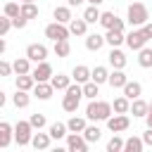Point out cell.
<instances>
[{
    "instance_id": "6da1fadb",
    "label": "cell",
    "mask_w": 152,
    "mask_h": 152,
    "mask_svg": "<svg viewBox=\"0 0 152 152\" xmlns=\"http://www.w3.org/2000/svg\"><path fill=\"white\" fill-rule=\"evenodd\" d=\"M112 112H114V107L109 102H104V100H90V104L86 107V119H90V121H107L112 116Z\"/></svg>"
},
{
    "instance_id": "7a4b0ae2",
    "label": "cell",
    "mask_w": 152,
    "mask_h": 152,
    "mask_svg": "<svg viewBox=\"0 0 152 152\" xmlns=\"http://www.w3.org/2000/svg\"><path fill=\"white\" fill-rule=\"evenodd\" d=\"M64 100H62V107L64 112H76L78 104H81V97H83V86L81 83H71L66 90H64Z\"/></svg>"
},
{
    "instance_id": "3957f363",
    "label": "cell",
    "mask_w": 152,
    "mask_h": 152,
    "mask_svg": "<svg viewBox=\"0 0 152 152\" xmlns=\"http://www.w3.org/2000/svg\"><path fill=\"white\" fill-rule=\"evenodd\" d=\"M126 17H128V24L131 26H142V24L150 21V12H147V7L142 2H131Z\"/></svg>"
},
{
    "instance_id": "277c9868",
    "label": "cell",
    "mask_w": 152,
    "mask_h": 152,
    "mask_svg": "<svg viewBox=\"0 0 152 152\" xmlns=\"http://www.w3.org/2000/svg\"><path fill=\"white\" fill-rule=\"evenodd\" d=\"M14 140H17L19 147L31 145V140H33V126H31V121H17V126H14Z\"/></svg>"
},
{
    "instance_id": "5b68a950",
    "label": "cell",
    "mask_w": 152,
    "mask_h": 152,
    "mask_svg": "<svg viewBox=\"0 0 152 152\" xmlns=\"http://www.w3.org/2000/svg\"><path fill=\"white\" fill-rule=\"evenodd\" d=\"M45 36H48L52 43H57V40H66V38L71 36V31L66 28V24H62V21H52V24L45 26Z\"/></svg>"
},
{
    "instance_id": "8992f818",
    "label": "cell",
    "mask_w": 152,
    "mask_h": 152,
    "mask_svg": "<svg viewBox=\"0 0 152 152\" xmlns=\"http://www.w3.org/2000/svg\"><path fill=\"white\" fill-rule=\"evenodd\" d=\"M147 40H150V38L145 36V31H142V28H133V31L126 36V45H128L131 50H135V52H138V50H142V48L147 45Z\"/></svg>"
},
{
    "instance_id": "52a82bcc",
    "label": "cell",
    "mask_w": 152,
    "mask_h": 152,
    "mask_svg": "<svg viewBox=\"0 0 152 152\" xmlns=\"http://www.w3.org/2000/svg\"><path fill=\"white\" fill-rule=\"evenodd\" d=\"M66 147L71 150V152H88V140H86V135L83 133H69L66 135Z\"/></svg>"
},
{
    "instance_id": "ba28073f",
    "label": "cell",
    "mask_w": 152,
    "mask_h": 152,
    "mask_svg": "<svg viewBox=\"0 0 152 152\" xmlns=\"http://www.w3.org/2000/svg\"><path fill=\"white\" fill-rule=\"evenodd\" d=\"M128 126H131L128 114H114V116L107 119V128H109L112 133H121V131H126Z\"/></svg>"
},
{
    "instance_id": "9c48e42d",
    "label": "cell",
    "mask_w": 152,
    "mask_h": 152,
    "mask_svg": "<svg viewBox=\"0 0 152 152\" xmlns=\"http://www.w3.org/2000/svg\"><path fill=\"white\" fill-rule=\"evenodd\" d=\"M26 57L31 59V62H45V57H48V48L43 45V43H31L28 48H26Z\"/></svg>"
},
{
    "instance_id": "30bf717a",
    "label": "cell",
    "mask_w": 152,
    "mask_h": 152,
    "mask_svg": "<svg viewBox=\"0 0 152 152\" xmlns=\"http://www.w3.org/2000/svg\"><path fill=\"white\" fill-rule=\"evenodd\" d=\"M33 74V78H36V83H40V81H50L55 74H52V64L50 62H38L36 64V69L31 71Z\"/></svg>"
},
{
    "instance_id": "8fae6325",
    "label": "cell",
    "mask_w": 152,
    "mask_h": 152,
    "mask_svg": "<svg viewBox=\"0 0 152 152\" xmlns=\"http://www.w3.org/2000/svg\"><path fill=\"white\" fill-rule=\"evenodd\" d=\"M100 24L104 28H114V31H124V19H119L114 12H102L100 17Z\"/></svg>"
},
{
    "instance_id": "7c38bea8",
    "label": "cell",
    "mask_w": 152,
    "mask_h": 152,
    "mask_svg": "<svg viewBox=\"0 0 152 152\" xmlns=\"http://www.w3.org/2000/svg\"><path fill=\"white\" fill-rule=\"evenodd\" d=\"M52 93H55V86H52L50 81H40V83H36V88H33V95H36L38 100H50Z\"/></svg>"
},
{
    "instance_id": "4fadbf2b",
    "label": "cell",
    "mask_w": 152,
    "mask_h": 152,
    "mask_svg": "<svg viewBox=\"0 0 152 152\" xmlns=\"http://www.w3.org/2000/svg\"><path fill=\"white\" fill-rule=\"evenodd\" d=\"M71 78L76 81V83H88L90 78H93V71L88 69V66H83V64H78V66H74V71H71Z\"/></svg>"
},
{
    "instance_id": "5bb4252c",
    "label": "cell",
    "mask_w": 152,
    "mask_h": 152,
    "mask_svg": "<svg viewBox=\"0 0 152 152\" xmlns=\"http://www.w3.org/2000/svg\"><path fill=\"white\" fill-rule=\"evenodd\" d=\"M107 59H109V64H112L114 69H124V66H126V55H124L119 48H112L109 55H107Z\"/></svg>"
},
{
    "instance_id": "9a60e30c",
    "label": "cell",
    "mask_w": 152,
    "mask_h": 152,
    "mask_svg": "<svg viewBox=\"0 0 152 152\" xmlns=\"http://www.w3.org/2000/svg\"><path fill=\"white\" fill-rule=\"evenodd\" d=\"M112 88H124L126 83H128V76L124 74V69H114V71H109V81H107Z\"/></svg>"
},
{
    "instance_id": "2e32d148",
    "label": "cell",
    "mask_w": 152,
    "mask_h": 152,
    "mask_svg": "<svg viewBox=\"0 0 152 152\" xmlns=\"http://www.w3.org/2000/svg\"><path fill=\"white\" fill-rule=\"evenodd\" d=\"M14 86H17L19 90H33V88H36V78H33V74H17Z\"/></svg>"
},
{
    "instance_id": "e0dca14e",
    "label": "cell",
    "mask_w": 152,
    "mask_h": 152,
    "mask_svg": "<svg viewBox=\"0 0 152 152\" xmlns=\"http://www.w3.org/2000/svg\"><path fill=\"white\" fill-rule=\"evenodd\" d=\"M104 43H107V40H104V36H100V33H88V36H86V48H88L90 52H97Z\"/></svg>"
},
{
    "instance_id": "ac0fdd59",
    "label": "cell",
    "mask_w": 152,
    "mask_h": 152,
    "mask_svg": "<svg viewBox=\"0 0 152 152\" xmlns=\"http://www.w3.org/2000/svg\"><path fill=\"white\" fill-rule=\"evenodd\" d=\"M52 17H55V21H62V24H69L74 17H71V7L69 5H62V7H55L52 10Z\"/></svg>"
},
{
    "instance_id": "d6986e66",
    "label": "cell",
    "mask_w": 152,
    "mask_h": 152,
    "mask_svg": "<svg viewBox=\"0 0 152 152\" xmlns=\"http://www.w3.org/2000/svg\"><path fill=\"white\" fill-rule=\"evenodd\" d=\"M104 40H107L112 48H119L121 43H126V36H124V31H114V28H107V33H104Z\"/></svg>"
},
{
    "instance_id": "ffe728a7",
    "label": "cell",
    "mask_w": 152,
    "mask_h": 152,
    "mask_svg": "<svg viewBox=\"0 0 152 152\" xmlns=\"http://www.w3.org/2000/svg\"><path fill=\"white\" fill-rule=\"evenodd\" d=\"M121 90H124V95H126L128 100H135V97H140V95H142V86H140L138 81H128Z\"/></svg>"
},
{
    "instance_id": "44dd1931",
    "label": "cell",
    "mask_w": 152,
    "mask_h": 152,
    "mask_svg": "<svg viewBox=\"0 0 152 152\" xmlns=\"http://www.w3.org/2000/svg\"><path fill=\"white\" fill-rule=\"evenodd\" d=\"M28 102H31L28 90H19V88H17V93L12 95V104H14L17 109H24V107H28Z\"/></svg>"
},
{
    "instance_id": "7402d4cb",
    "label": "cell",
    "mask_w": 152,
    "mask_h": 152,
    "mask_svg": "<svg viewBox=\"0 0 152 152\" xmlns=\"http://www.w3.org/2000/svg\"><path fill=\"white\" fill-rule=\"evenodd\" d=\"M147 112H150V102H145V100H140V97L131 100V114H133V116H145Z\"/></svg>"
},
{
    "instance_id": "603a6c76",
    "label": "cell",
    "mask_w": 152,
    "mask_h": 152,
    "mask_svg": "<svg viewBox=\"0 0 152 152\" xmlns=\"http://www.w3.org/2000/svg\"><path fill=\"white\" fill-rule=\"evenodd\" d=\"M12 126L7 124V121H0V147L5 150V147H10V142H12Z\"/></svg>"
},
{
    "instance_id": "cb8c5ba5",
    "label": "cell",
    "mask_w": 152,
    "mask_h": 152,
    "mask_svg": "<svg viewBox=\"0 0 152 152\" xmlns=\"http://www.w3.org/2000/svg\"><path fill=\"white\" fill-rule=\"evenodd\" d=\"M50 140H52L50 133H33L31 145H33V150H48L50 147Z\"/></svg>"
},
{
    "instance_id": "d4e9b609",
    "label": "cell",
    "mask_w": 152,
    "mask_h": 152,
    "mask_svg": "<svg viewBox=\"0 0 152 152\" xmlns=\"http://www.w3.org/2000/svg\"><path fill=\"white\" fill-rule=\"evenodd\" d=\"M66 131H69V126H66V124H62V121H55V124H52V126L48 128V133L52 135V140H59V138H66V135H69Z\"/></svg>"
},
{
    "instance_id": "484cf974",
    "label": "cell",
    "mask_w": 152,
    "mask_h": 152,
    "mask_svg": "<svg viewBox=\"0 0 152 152\" xmlns=\"http://www.w3.org/2000/svg\"><path fill=\"white\" fill-rule=\"evenodd\" d=\"M69 31L74 33V36H86V31H88V21L81 17V19H71L69 21Z\"/></svg>"
},
{
    "instance_id": "4316f807",
    "label": "cell",
    "mask_w": 152,
    "mask_h": 152,
    "mask_svg": "<svg viewBox=\"0 0 152 152\" xmlns=\"http://www.w3.org/2000/svg\"><path fill=\"white\" fill-rule=\"evenodd\" d=\"M12 66H14V74H31V71H33L28 57H17V59L12 62Z\"/></svg>"
},
{
    "instance_id": "83f0119b",
    "label": "cell",
    "mask_w": 152,
    "mask_h": 152,
    "mask_svg": "<svg viewBox=\"0 0 152 152\" xmlns=\"http://www.w3.org/2000/svg\"><path fill=\"white\" fill-rule=\"evenodd\" d=\"M112 107H114V114H128L131 112V100L126 95H121V97H116L112 102Z\"/></svg>"
},
{
    "instance_id": "f1b7e54d",
    "label": "cell",
    "mask_w": 152,
    "mask_h": 152,
    "mask_svg": "<svg viewBox=\"0 0 152 152\" xmlns=\"http://www.w3.org/2000/svg\"><path fill=\"white\" fill-rule=\"evenodd\" d=\"M142 147H145V140L142 138H135V135H131L124 142V152H142Z\"/></svg>"
},
{
    "instance_id": "f546056e",
    "label": "cell",
    "mask_w": 152,
    "mask_h": 152,
    "mask_svg": "<svg viewBox=\"0 0 152 152\" xmlns=\"http://www.w3.org/2000/svg\"><path fill=\"white\" fill-rule=\"evenodd\" d=\"M138 64L142 66V69H152V48H142V50H138Z\"/></svg>"
},
{
    "instance_id": "4dcf8cb0",
    "label": "cell",
    "mask_w": 152,
    "mask_h": 152,
    "mask_svg": "<svg viewBox=\"0 0 152 152\" xmlns=\"http://www.w3.org/2000/svg\"><path fill=\"white\" fill-rule=\"evenodd\" d=\"M50 83L55 86V90H66V88L71 86V76H66V74H57V76L50 78Z\"/></svg>"
},
{
    "instance_id": "1f68e13d",
    "label": "cell",
    "mask_w": 152,
    "mask_h": 152,
    "mask_svg": "<svg viewBox=\"0 0 152 152\" xmlns=\"http://www.w3.org/2000/svg\"><path fill=\"white\" fill-rule=\"evenodd\" d=\"M100 17H102V12L97 10V5H88V7L83 10V19H86L88 24H95V21H100Z\"/></svg>"
},
{
    "instance_id": "d6a6232c",
    "label": "cell",
    "mask_w": 152,
    "mask_h": 152,
    "mask_svg": "<svg viewBox=\"0 0 152 152\" xmlns=\"http://www.w3.org/2000/svg\"><path fill=\"white\" fill-rule=\"evenodd\" d=\"M100 95V83H95L93 78L88 81V83H83V97H88V100H95Z\"/></svg>"
},
{
    "instance_id": "836d02e7",
    "label": "cell",
    "mask_w": 152,
    "mask_h": 152,
    "mask_svg": "<svg viewBox=\"0 0 152 152\" xmlns=\"http://www.w3.org/2000/svg\"><path fill=\"white\" fill-rule=\"evenodd\" d=\"M66 126H69V131H74V133H83L86 131V119H81V116H71L69 121H66Z\"/></svg>"
},
{
    "instance_id": "e575fe53",
    "label": "cell",
    "mask_w": 152,
    "mask_h": 152,
    "mask_svg": "<svg viewBox=\"0 0 152 152\" xmlns=\"http://www.w3.org/2000/svg\"><path fill=\"white\" fill-rule=\"evenodd\" d=\"M93 81L100 83V86L107 83V81H109V71H107V66H95V69H93Z\"/></svg>"
},
{
    "instance_id": "d590c367",
    "label": "cell",
    "mask_w": 152,
    "mask_h": 152,
    "mask_svg": "<svg viewBox=\"0 0 152 152\" xmlns=\"http://www.w3.org/2000/svg\"><path fill=\"white\" fill-rule=\"evenodd\" d=\"M21 14L26 19H36L38 17V5L36 2H21Z\"/></svg>"
},
{
    "instance_id": "8d00e7d4",
    "label": "cell",
    "mask_w": 152,
    "mask_h": 152,
    "mask_svg": "<svg viewBox=\"0 0 152 152\" xmlns=\"http://www.w3.org/2000/svg\"><path fill=\"white\" fill-rule=\"evenodd\" d=\"M69 52H71L69 38H66V40H57V43H55V55H57V57H69Z\"/></svg>"
},
{
    "instance_id": "74e56055",
    "label": "cell",
    "mask_w": 152,
    "mask_h": 152,
    "mask_svg": "<svg viewBox=\"0 0 152 152\" xmlns=\"http://www.w3.org/2000/svg\"><path fill=\"white\" fill-rule=\"evenodd\" d=\"M83 135H86V140H88V142H97V140L102 138V131H100L97 126H86Z\"/></svg>"
},
{
    "instance_id": "f35d334b",
    "label": "cell",
    "mask_w": 152,
    "mask_h": 152,
    "mask_svg": "<svg viewBox=\"0 0 152 152\" xmlns=\"http://www.w3.org/2000/svg\"><path fill=\"white\" fill-rule=\"evenodd\" d=\"M124 142H126V140H121V138L114 133V135L109 138V142H107V152H121V150H124Z\"/></svg>"
},
{
    "instance_id": "ab89813d",
    "label": "cell",
    "mask_w": 152,
    "mask_h": 152,
    "mask_svg": "<svg viewBox=\"0 0 152 152\" xmlns=\"http://www.w3.org/2000/svg\"><path fill=\"white\" fill-rule=\"evenodd\" d=\"M5 14L12 17V19L19 17V14H21V5H17V2H7V5H5Z\"/></svg>"
},
{
    "instance_id": "60d3db41",
    "label": "cell",
    "mask_w": 152,
    "mask_h": 152,
    "mask_svg": "<svg viewBox=\"0 0 152 152\" xmlns=\"http://www.w3.org/2000/svg\"><path fill=\"white\" fill-rule=\"evenodd\" d=\"M10 28H14V26H12V17H7V14H5V17L0 19V36H7V31H10Z\"/></svg>"
},
{
    "instance_id": "b9f144b4",
    "label": "cell",
    "mask_w": 152,
    "mask_h": 152,
    "mask_svg": "<svg viewBox=\"0 0 152 152\" xmlns=\"http://www.w3.org/2000/svg\"><path fill=\"white\" fill-rule=\"evenodd\" d=\"M28 121H31V126H33V128H38V131L45 126V116H43V114H31V119H28Z\"/></svg>"
},
{
    "instance_id": "7bdbcfd3",
    "label": "cell",
    "mask_w": 152,
    "mask_h": 152,
    "mask_svg": "<svg viewBox=\"0 0 152 152\" xmlns=\"http://www.w3.org/2000/svg\"><path fill=\"white\" fill-rule=\"evenodd\" d=\"M12 71H14V66L2 59V62H0V74H2V76H12Z\"/></svg>"
},
{
    "instance_id": "ee69618b",
    "label": "cell",
    "mask_w": 152,
    "mask_h": 152,
    "mask_svg": "<svg viewBox=\"0 0 152 152\" xmlns=\"http://www.w3.org/2000/svg\"><path fill=\"white\" fill-rule=\"evenodd\" d=\"M26 21H28V19H26L24 14H19V17H14V19H12V26H14V28H24V26H26Z\"/></svg>"
},
{
    "instance_id": "f6af8a7d",
    "label": "cell",
    "mask_w": 152,
    "mask_h": 152,
    "mask_svg": "<svg viewBox=\"0 0 152 152\" xmlns=\"http://www.w3.org/2000/svg\"><path fill=\"white\" fill-rule=\"evenodd\" d=\"M142 140H145L147 147H152V128H150V126H147V131L142 133Z\"/></svg>"
},
{
    "instance_id": "bcb514c9",
    "label": "cell",
    "mask_w": 152,
    "mask_h": 152,
    "mask_svg": "<svg viewBox=\"0 0 152 152\" xmlns=\"http://www.w3.org/2000/svg\"><path fill=\"white\" fill-rule=\"evenodd\" d=\"M140 28H142V31H145V36H147V38L152 40V21H147V24H142Z\"/></svg>"
},
{
    "instance_id": "7dc6e473",
    "label": "cell",
    "mask_w": 152,
    "mask_h": 152,
    "mask_svg": "<svg viewBox=\"0 0 152 152\" xmlns=\"http://www.w3.org/2000/svg\"><path fill=\"white\" fill-rule=\"evenodd\" d=\"M66 5L69 7H78V5H83V0H66Z\"/></svg>"
},
{
    "instance_id": "c3c4849f",
    "label": "cell",
    "mask_w": 152,
    "mask_h": 152,
    "mask_svg": "<svg viewBox=\"0 0 152 152\" xmlns=\"http://www.w3.org/2000/svg\"><path fill=\"white\" fill-rule=\"evenodd\" d=\"M145 121H147V126L152 128V112H147V114H145Z\"/></svg>"
},
{
    "instance_id": "681fc988",
    "label": "cell",
    "mask_w": 152,
    "mask_h": 152,
    "mask_svg": "<svg viewBox=\"0 0 152 152\" xmlns=\"http://www.w3.org/2000/svg\"><path fill=\"white\" fill-rule=\"evenodd\" d=\"M88 2H90V5H102L104 0H88Z\"/></svg>"
},
{
    "instance_id": "f907efd6",
    "label": "cell",
    "mask_w": 152,
    "mask_h": 152,
    "mask_svg": "<svg viewBox=\"0 0 152 152\" xmlns=\"http://www.w3.org/2000/svg\"><path fill=\"white\" fill-rule=\"evenodd\" d=\"M21 2H36V0H21Z\"/></svg>"
},
{
    "instance_id": "816d5d0a",
    "label": "cell",
    "mask_w": 152,
    "mask_h": 152,
    "mask_svg": "<svg viewBox=\"0 0 152 152\" xmlns=\"http://www.w3.org/2000/svg\"><path fill=\"white\" fill-rule=\"evenodd\" d=\"M150 112H152V102H150Z\"/></svg>"
}]
</instances>
